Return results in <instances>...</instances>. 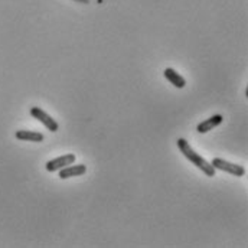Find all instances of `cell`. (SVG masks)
Here are the masks:
<instances>
[{
    "mask_svg": "<svg viewBox=\"0 0 248 248\" xmlns=\"http://www.w3.org/2000/svg\"><path fill=\"white\" fill-rule=\"evenodd\" d=\"M178 149L181 150V153L185 156L186 159L192 163V165H195L198 169H201L206 176H209V178H212V176H215V168L208 162V160H205L201 155H198L190 146H189V141H186L185 139H178Z\"/></svg>",
    "mask_w": 248,
    "mask_h": 248,
    "instance_id": "obj_1",
    "label": "cell"
},
{
    "mask_svg": "<svg viewBox=\"0 0 248 248\" xmlns=\"http://www.w3.org/2000/svg\"><path fill=\"white\" fill-rule=\"evenodd\" d=\"M215 169L218 170H222V172H227L230 175H234V176H244L246 175V169L241 166V165H235V163H231V162H227L221 157H215L211 163Z\"/></svg>",
    "mask_w": 248,
    "mask_h": 248,
    "instance_id": "obj_2",
    "label": "cell"
},
{
    "mask_svg": "<svg viewBox=\"0 0 248 248\" xmlns=\"http://www.w3.org/2000/svg\"><path fill=\"white\" fill-rule=\"evenodd\" d=\"M31 116L33 119H36L38 122H41V123L44 124L48 130H51V131H58V128H60V124L57 123L48 113H45L39 107H32L31 108Z\"/></svg>",
    "mask_w": 248,
    "mask_h": 248,
    "instance_id": "obj_3",
    "label": "cell"
},
{
    "mask_svg": "<svg viewBox=\"0 0 248 248\" xmlns=\"http://www.w3.org/2000/svg\"><path fill=\"white\" fill-rule=\"evenodd\" d=\"M75 162V155L74 153H66L61 157H57V159H52L49 162H46V170L48 172H57V170H61L62 168L68 166V165H72Z\"/></svg>",
    "mask_w": 248,
    "mask_h": 248,
    "instance_id": "obj_4",
    "label": "cell"
},
{
    "mask_svg": "<svg viewBox=\"0 0 248 248\" xmlns=\"http://www.w3.org/2000/svg\"><path fill=\"white\" fill-rule=\"evenodd\" d=\"M87 172L85 165H68L65 168H62L60 170V179H68V178H74V176H81Z\"/></svg>",
    "mask_w": 248,
    "mask_h": 248,
    "instance_id": "obj_5",
    "label": "cell"
},
{
    "mask_svg": "<svg viewBox=\"0 0 248 248\" xmlns=\"http://www.w3.org/2000/svg\"><path fill=\"white\" fill-rule=\"evenodd\" d=\"M16 139L17 140H22V141H35V143H39V141H44V134L39 133V131H32V130H17L16 131Z\"/></svg>",
    "mask_w": 248,
    "mask_h": 248,
    "instance_id": "obj_6",
    "label": "cell"
},
{
    "mask_svg": "<svg viewBox=\"0 0 248 248\" xmlns=\"http://www.w3.org/2000/svg\"><path fill=\"white\" fill-rule=\"evenodd\" d=\"M222 122H224V117H222L221 114H215V116L209 117L208 120H205V122L198 124L196 130H198L199 133H208V131H211L212 128L218 127Z\"/></svg>",
    "mask_w": 248,
    "mask_h": 248,
    "instance_id": "obj_7",
    "label": "cell"
},
{
    "mask_svg": "<svg viewBox=\"0 0 248 248\" xmlns=\"http://www.w3.org/2000/svg\"><path fill=\"white\" fill-rule=\"evenodd\" d=\"M163 75H165V78H166L172 85H175L176 88H184L186 85L185 78H184L182 75H179L173 68H166V69L163 71Z\"/></svg>",
    "mask_w": 248,
    "mask_h": 248,
    "instance_id": "obj_8",
    "label": "cell"
},
{
    "mask_svg": "<svg viewBox=\"0 0 248 248\" xmlns=\"http://www.w3.org/2000/svg\"><path fill=\"white\" fill-rule=\"evenodd\" d=\"M75 1H78V3H85V4H87L90 0H75Z\"/></svg>",
    "mask_w": 248,
    "mask_h": 248,
    "instance_id": "obj_9",
    "label": "cell"
}]
</instances>
